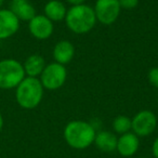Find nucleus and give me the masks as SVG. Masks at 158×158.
Masks as SVG:
<instances>
[{
  "label": "nucleus",
  "mask_w": 158,
  "mask_h": 158,
  "mask_svg": "<svg viewBox=\"0 0 158 158\" xmlns=\"http://www.w3.org/2000/svg\"><path fill=\"white\" fill-rule=\"evenodd\" d=\"M97 22L93 8L85 3L72 6V8L67 10L65 16V23L68 29L77 35H84L92 31Z\"/></svg>",
  "instance_id": "f03ea898"
},
{
  "label": "nucleus",
  "mask_w": 158,
  "mask_h": 158,
  "mask_svg": "<svg viewBox=\"0 0 158 158\" xmlns=\"http://www.w3.org/2000/svg\"><path fill=\"white\" fill-rule=\"evenodd\" d=\"M64 139L72 148H88L94 142L97 131L91 123L84 120L69 121L64 128Z\"/></svg>",
  "instance_id": "f257e3e1"
},
{
  "label": "nucleus",
  "mask_w": 158,
  "mask_h": 158,
  "mask_svg": "<svg viewBox=\"0 0 158 158\" xmlns=\"http://www.w3.org/2000/svg\"><path fill=\"white\" fill-rule=\"evenodd\" d=\"M140 147V139L133 132H127L121 134L117 140L116 151L123 157H131L136 154Z\"/></svg>",
  "instance_id": "9d476101"
},
{
  "label": "nucleus",
  "mask_w": 158,
  "mask_h": 158,
  "mask_svg": "<svg viewBox=\"0 0 158 158\" xmlns=\"http://www.w3.org/2000/svg\"><path fill=\"white\" fill-rule=\"evenodd\" d=\"M44 16L49 19L52 22H60L65 20L67 9L65 5L60 0H50L44 6Z\"/></svg>",
  "instance_id": "2eb2a0df"
},
{
  "label": "nucleus",
  "mask_w": 158,
  "mask_h": 158,
  "mask_svg": "<svg viewBox=\"0 0 158 158\" xmlns=\"http://www.w3.org/2000/svg\"><path fill=\"white\" fill-rule=\"evenodd\" d=\"M157 101H158V97H157Z\"/></svg>",
  "instance_id": "b1692460"
},
{
  "label": "nucleus",
  "mask_w": 158,
  "mask_h": 158,
  "mask_svg": "<svg viewBox=\"0 0 158 158\" xmlns=\"http://www.w3.org/2000/svg\"><path fill=\"white\" fill-rule=\"evenodd\" d=\"M119 6L121 9L125 10H133L134 8L138 7L139 0H118Z\"/></svg>",
  "instance_id": "a211bd4d"
},
{
  "label": "nucleus",
  "mask_w": 158,
  "mask_h": 158,
  "mask_svg": "<svg viewBox=\"0 0 158 158\" xmlns=\"http://www.w3.org/2000/svg\"><path fill=\"white\" fill-rule=\"evenodd\" d=\"M66 1L72 6H78V5H84L86 0H66Z\"/></svg>",
  "instance_id": "aec40b11"
},
{
  "label": "nucleus",
  "mask_w": 158,
  "mask_h": 158,
  "mask_svg": "<svg viewBox=\"0 0 158 158\" xmlns=\"http://www.w3.org/2000/svg\"><path fill=\"white\" fill-rule=\"evenodd\" d=\"M117 140H118V138H117L114 132L103 130V131L97 132L93 144H95V146L101 152L112 153V152L116 151Z\"/></svg>",
  "instance_id": "ddd939ff"
},
{
  "label": "nucleus",
  "mask_w": 158,
  "mask_h": 158,
  "mask_svg": "<svg viewBox=\"0 0 158 158\" xmlns=\"http://www.w3.org/2000/svg\"><path fill=\"white\" fill-rule=\"evenodd\" d=\"M10 10L20 21L29 22L36 15V10L28 0H11Z\"/></svg>",
  "instance_id": "f8f14e48"
},
{
  "label": "nucleus",
  "mask_w": 158,
  "mask_h": 158,
  "mask_svg": "<svg viewBox=\"0 0 158 158\" xmlns=\"http://www.w3.org/2000/svg\"><path fill=\"white\" fill-rule=\"evenodd\" d=\"M147 78H148L149 84L158 89V67L152 68L147 74Z\"/></svg>",
  "instance_id": "f3484780"
},
{
  "label": "nucleus",
  "mask_w": 158,
  "mask_h": 158,
  "mask_svg": "<svg viewBox=\"0 0 158 158\" xmlns=\"http://www.w3.org/2000/svg\"><path fill=\"white\" fill-rule=\"evenodd\" d=\"M157 127V117L148 110H140L131 119V130L139 138L148 136Z\"/></svg>",
  "instance_id": "423d86ee"
},
{
  "label": "nucleus",
  "mask_w": 158,
  "mask_h": 158,
  "mask_svg": "<svg viewBox=\"0 0 158 158\" xmlns=\"http://www.w3.org/2000/svg\"><path fill=\"white\" fill-rule=\"evenodd\" d=\"M95 18L103 25H112L118 19L121 8L118 0H97L94 8Z\"/></svg>",
  "instance_id": "0eeeda50"
},
{
  "label": "nucleus",
  "mask_w": 158,
  "mask_h": 158,
  "mask_svg": "<svg viewBox=\"0 0 158 158\" xmlns=\"http://www.w3.org/2000/svg\"><path fill=\"white\" fill-rule=\"evenodd\" d=\"M3 2H5V0H0V9H1V7H2Z\"/></svg>",
  "instance_id": "4be33fe9"
},
{
  "label": "nucleus",
  "mask_w": 158,
  "mask_h": 158,
  "mask_svg": "<svg viewBox=\"0 0 158 158\" xmlns=\"http://www.w3.org/2000/svg\"><path fill=\"white\" fill-rule=\"evenodd\" d=\"M2 128H3V117L2 115L0 114V131L2 130Z\"/></svg>",
  "instance_id": "412c9836"
},
{
  "label": "nucleus",
  "mask_w": 158,
  "mask_h": 158,
  "mask_svg": "<svg viewBox=\"0 0 158 158\" xmlns=\"http://www.w3.org/2000/svg\"><path fill=\"white\" fill-rule=\"evenodd\" d=\"M152 153L155 158H158V136L154 140L153 146H152Z\"/></svg>",
  "instance_id": "6ab92c4d"
},
{
  "label": "nucleus",
  "mask_w": 158,
  "mask_h": 158,
  "mask_svg": "<svg viewBox=\"0 0 158 158\" xmlns=\"http://www.w3.org/2000/svg\"><path fill=\"white\" fill-rule=\"evenodd\" d=\"M23 67H24L25 75L27 77L38 78L41 75L44 67H46V61H44V59L41 55L31 54L25 60Z\"/></svg>",
  "instance_id": "4468645a"
},
{
  "label": "nucleus",
  "mask_w": 158,
  "mask_h": 158,
  "mask_svg": "<svg viewBox=\"0 0 158 158\" xmlns=\"http://www.w3.org/2000/svg\"><path fill=\"white\" fill-rule=\"evenodd\" d=\"M66 78H67V70L65 66L56 62L46 65L41 75L39 76V80L44 89L50 91L62 88L65 84Z\"/></svg>",
  "instance_id": "39448f33"
},
{
  "label": "nucleus",
  "mask_w": 158,
  "mask_h": 158,
  "mask_svg": "<svg viewBox=\"0 0 158 158\" xmlns=\"http://www.w3.org/2000/svg\"><path fill=\"white\" fill-rule=\"evenodd\" d=\"M113 130L118 134H123L131 131V118L125 115H119L113 120Z\"/></svg>",
  "instance_id": "dca6fc26"
},
{
  "label": "nucleus",
  "mask_w": 158,
  "mask_h": 158,
  "mask_svg": "<svg viewBox=\"0 0 158 158\" xmlns=\"http://www.w3.org/2000/svg\"><path fill=\"white\" fill-rule=\"evenodd\" d=\"M75 55V47L68 40H61L53 48V59L55 62L65 66Z\"/></svg>",
  "instance_id": "9b49d317"
},
{
  "label": "nucleus",
  "mask_w": 158,
  "mask_h": 158,
  "mask_svg": "<svg viewBox=\"0 0 158 158\" xmlns=\"http://www.w3.org/2000/svg\"><path fill=\"white\" fill-rule=\"evenodd\" d=\"M23 64L14 59H3L0 61V89H14L25 78Z\"/></svg>",
  "instance_id": "20e7f679"
},
{
  "label": "nucleus",
  "mask_w": 158,
  "mask_h": 158,
  "mask_svg": "<svg viewBox=\"0 0 158 158\" xmlns=\"http://www.w3.org/2000/svg\"><path fill=\"white\" fill-rule=\"evenodd\" d=\"M141 158H148V157H141Z\"/></svg>",
  "instance_id": "5701e85b"
},
{
  "label": "nucleus",
  "mask_w": 158,
  "mask_h": 158,
  "mask_svg": "<svg viewBox=\"0 0 158 158\" xmlns=\"http://www.w3.org/2000/svg\"><path fill=\"white\" fill-rule=\"evenodd\" d=\"M29 33L33 37L38 40H46L50 38L54 31L53 22L49 20L47 16L39 14H36L33 19L28 22Z\"/></svg>",
  "instance_id": "6e6552de"
},
{
  "label": "nucleus",
  "mask_w": 158,
  "mask_h": 158,
  "mask_svg": "<svg viewBox=\"0 0 158 158\" xmlns=\"http://www.w3.org/2000/svg\"><path fill=\"white\" fill-rule=\"evenodd\" d=\"M15 89L16 103L24 110H34L41 103L44 89L39 78L25 77Z\"/></svg>",
  "instance_id": "7ed1b4c3"
},
{
  "label": "nucleus",
  "mask_w": 158,
  "mask_h": 158,
  "mask_svg": "<svg viewBox=\"0 0 158 158\" xmlns=\"http://www.w3.org/2000/svg\"><path fill=\"white\" fill-rule=\"evenodd\" d=\"M20 28V20L10 9H0V40L14 36Z\"/></svg>",
  "instance_id": "1a4fd4ad"
}]
</instances>
